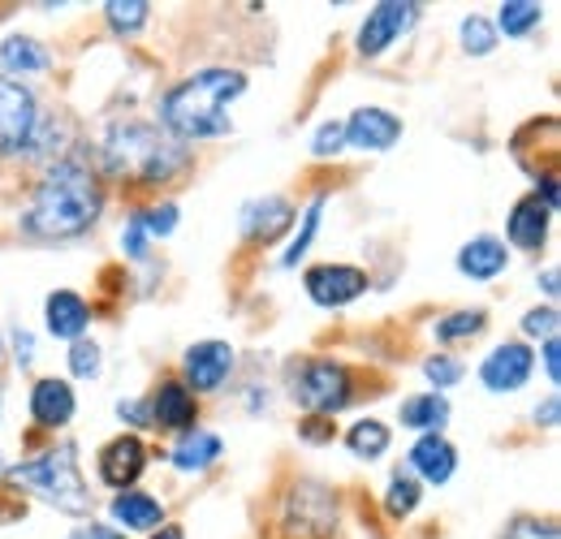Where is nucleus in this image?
<instances>
[{
    "label": "nucleus",
    "instance_id": "obj_1",
    "mask_svg": "<svg viewBox=\"0 0 561 539\" xmlns=\"http://www.w3.org/2000/svg\"><path fill=\"white\" fill-rule=\"evenodd\" d=\"M100 207H104V195H100L95 173L78 160H61L39 182L35 199L22 216V233H31L39 242L78 238L100 220Z\"/></svg>",
    "mask_w": 561,
    "mask_h": 539
},
{
    "label": "nucleus",
    "instance_id": "obj_2",
    "mask_svg": "<svg viewBox=\"0 0 561 539\" xmlns=\"http://www.w3.org/2000/svg\"><path fill=\"white\" fill-rule=\"evenodd\" d=\"M242 91H247L242 69H199V73H191L160 104L164 135L178 138V142L229 135V104Z\"/></svg>",
    "mask_w": 561,
    "mask_h": 539
},
{
    "label": "nucleus",
    "instance_id": "obj_3",
    "mask_svg": "<svg viewBox=\"0 0 561 539\" xmlns=\"http://www.w3.org/2000/svg\"><path fill=\"white\" fill-rule=\"evenodd\" d=\"M182 164H186V147L164 135L160 126L126 122V126H113V135L104 138V169L122 182H139V186L169 182Z\"/></svg>",
    "mask_w": 561,
    "mask_h": 539
},
{
    "label": "nucleus",
    "instance_id": "obj_4",
    "mask_svg": "<svg viewBox=\"0 0 561 539\" xmlns=\"http://www.w3.org/2000/svg\"><path fill=\"white\" fill-rule=\"evenodd\" d=\"M13 479L35 488L48 505L66 509V514H87L91 509V492L82 483V471H78V458H73V445H61L53 454H39L35 462H22L13 467Z\"/></svg>",
    "mask_w": 561,
    "mask_h": 539
},
{
    "label": "nucleus",
    "instance_id": "obj_5",
    "mask_svg": "<svg viewBox=\"0 0 561 539\" xmlns=\"http://www.w3.org/2000/svg\"><path fill=\"white\" fill-rule=\"evenodd\" d=\"M333 527H337V496L316 479L294 483L280 509V539H333Z\"/></svg>",
    "mask_w": 561,
    "mask_h": 539
},
{
    "label": "nucleus",
    "instance_id": "obj_6",
    "mask_svg": "<svg viewBox=\"0 0 561 539\" xmlns=\"http://www.w3.org/2000/svg\"><path fill=\"white\" fill-rule=\"evenodd\" d=\"M294 402L302 410H311V414H320V418L346 410L351 405V371L342 363H333V358L307 363L298 371V380H294Z\"/></svg>",
    "mask_w": 561,
    "mask_h": 539
},
{
    "label": "nucleus",
    "instance_id": "obj_7",
    "mask_svg": "<svg viewBox=\"0 0 561 539\" xmlns=\"http://www.w3.org/2000/svg\"><path fill=\"white\" fill-rule=\"evenodd\" d=\"M39 130V108H35V95L13 82V78H0V156H18L35 142Z\"/></svg>",
    "mask_w": 561,
    "mask_h": 539
},
{
    "label": "nucleus",
    "instance_id": "obj_8",
    "mask_svg": "<svg viewBox=\"0 0 561 539\" xmlns=\"http://www.w3.org/2000/svg\"><path fill=\"white\" fill-rule=\"evenodd\" d=\"M420 22V4H402V0H385V4H376L371 13H367V22H363V31H358V53L363 57H380L398 35H407L411 26Z\"/></svg>",
    "mask_w": 561,
    "mask_h": 539
},
{
    "label": "nucleus",
    "instance_id": "obj_9",
    "mask_svg": "<svg viewBox=\"0 0 561 539\" xmlns=\"http://www.w3.org/2000/svg\"><path fill=\"white\" fill-rule=\"evenodd\" d=\"M531 363H536V358H531V349H527L523 341H505V345H496L489 358H484L480 380H484L489 393H514V389L527 385Z\"/></svg>",
    "mask_w": 561,
    "mask_h": 539
},
{
    "label": "nucleus",
    "instance_id": "obj_10",
    "mask_svg": "<svg viewBox=\"0 0 561 539\" xmlns=\"http://www.w3.org/2000/svg\"><path fill=\"white\" fill-rule=\"evenodd\" d=\"M367 289V272L351 268V264H320L307 272V294L320 307H346Z\"/></svg>",
    "mask_w": 561,
    "mask_h": 539
},
{
    "label": "nucleus",
    "instance_id": "obj_11",
    "mask_svg": "<svg viewBox=\"0 0 561 539\" xmlns=\"http://www.w3.org/2000/svg\"><path fill=\"white\" fill-rule=\"evenodd\" d=\"M233 371V349L225 341H199L186 349V380L199 393H216Z\"/></svg>",
    "mask_w": 561,
    "mask_h": 539
},
{
    "label": "nucleus",
    "instance_id": "obj_12",
    "mask_svg": "<svg viewBox=\"0 0 561 539\" xmlns=\"http://www.w3.org/2000/svg\"><path fill=\"white\" fill-rule=\"evenodd\" d=\"M142 471H147V445H142L139 436H117L113 445H104V454H100V479L108 488L130 492V483Z\"/></svg>",
    "mask_w": 561,
    "mask_h": 539
},
{
    "label": "nucleus",
    "instance_id": "obj_13",
    "mask_svg": "<svg viewBox=\"0 0 561 539\" xmlns=\"http://www.w3.org/2000/svg\"><path fill=\"white\" fill-rule=\"evenodd\" d=\"M402 138V122L385 108H358L346 122V142L358 151H389Z\"/></svg>",
    "mask_w": 561,
    "mask_h": 539
},
{
    "label": "nucleus",
    "instance_id": "obj_14",
    "mask_svg": "<svg viewBox=\"0 0 561 539\" xmlns=\"http://www.w3.org/2000/svg\"><path fill=\"white\" fill-rule=\"evenodd\" d=\"M151 427H169V432H191L195 427V393L182 380H164L151 398Z\"/></svg>",
    "mask_w": 561,
    "mask_h": 539
},
{
    "label": "nucleus",
    "instance_id": "obj_15",
    "mask_svg": "<svg viewBox=\"0 0 561 539\" xmlns=\"http://www.w3.org/2000/svg\"><path fill=\"white\" fill-rule=\"evenodd\" d=\"M549 220H553V211L536 199V195L518 199L514 211H510V242H514L518 251H540L545 238H549Z\"/></svg>",
    "mask_w": 561,
    "mask_h": 539
},
{
    "label": "nucleus",
    "instance_id": "obj_16",
    "mask_svg": "<svg viewBox=\"0 0 561 539\" xmlns=\"http://www.w3.org/2000/svg\"><path fill=\"white\" fill-rule=\"evenodd\" d=\"M289 225H294V207H289V199H280V195H268V199L251 203L242 211V233L255 238V242H277Z\"/></svg>",
    "mask_w": 561,
    "mask_h": 539
},
{
    "label": "nucleus",
    "instance_id": "obj_17",
    "mask_svg": "<svg viewBox=\"0 0 561 539\" xmlns=\"http://www.w3.org/2000/svg\"><path fill=\"white\" fill-rule=\"evenodd\" d=\"M73 389L66 380H39L35 389H31V418L39 423V427H66L73 418Z\"/></svg>",
    "mask_w": 561,
    "mask_h": 539
},
{
    "label": "nucleus",
    "instance_id": "obj_18",
    "mask_svg": "<svg viewBox=\"0 0 561 539\" xmlns=\"http://www.w3.org/2000/svg\"><path fill=\"white\" fill-rule=\"evenodd\" d=\"M411 467L427 479V483H445L454 467H458V449L440 436V432H427L415 440V449H411Z\"/></svg>",
    "mask_w": 561,
    "mask_h": 539
},
{
    "label": "nucleus",
    "instance_id": "obj_19",
    "mask_svg": "<svg viewBox=\"0 0 561 539\" xmlns=\"http://www.w3.org/2000/svg\"><path fill=\"white\" fill-rule=\"evenodd\" d=\"M87 324H91V307H87L78 294L57 289V294L48 298V333H53V337L78 341Z\"/></svg>",
    "mask_w": 561,
    "mask_h": 539
},
{
    "label": "nucleus",
    "instance_id": "obj_20",
    "mask_svg": "<svg viewBox=\"0 0 561 539\" xmlns=\"http://www.w3.org/2000/svg\"><path fill=\"white\" fill-rule=\"evenodd\" d=\"M505 264H510V251L496 238H476V242H467L458 251V268L467 272L471 280H492V276L505 272Z\"/></svg>",
    "mask_w": 561,
    "mask_h": 539
},
{
    "label": "nucleus",
    "instance_id": "obj_21",
    "mask_svg": "<svg viewBox=\"0 0 561 539\" xmlns=\"http://www.w3.org/2000/svg\"><path fill=\"white\" fill-rule=\"evenodd\" d=\"M113 518H117L126 531H156V527L164 523V509H160V501L147 496V492H117Z\"/></svg>",
    "mask_w": 561,
    "mask_h": 539
},
{
    "label": "nucleus",
    "instance_id": "obj_22",
    "mask_svg": "<svg viewBox=\"0 0 561 539\" xmlns=\"http://www.w3.org/2000/svg\"><path fill=\"white\" fill-rule=\"evenodd\" d=\"M216 458H220V436H211L204 427L182 432V440L173 449V467L178 471H208Z\"/></svg>",
    "mask_w": 561,
    "mask_h": 539
},
{
    "label": "nucleus",
    "instance_id": "obj_23",
    "mask_svg": "<svg viewBox=\"0 0 561 539\" xmlns=\"http://www.w3.org/2000/svg\"><path fill=\"white\" fill-rule=\"evenodd\" d=\"M449 423V398L445 393H420L402 402V427L415 432H440Z\"/></svg>",
    "mask_w": 561,
    "mask_h": 539
},
{
    "label": "nucleus",
    "instance_id": "obj_24",
    "mask_svg": "<svg viewBox=\"0 0 561 539\" xmlns=\"http://www.w3.org/2000/svg\"><path fill=\"white\" fill-rule=\"evenodd\" d=\"M0 66L9 73H39V69H48V53L26 35H9L0 44Z\"/></svg>",
    "mask_w": 561,
    "mask_h": 539
},
{
    "label": "nucleus",
    "instance_id": "obj_25",
    "mask_svg": "<svg viewBox=\"0 0 561 539\" xmlns=\"http://www.w3.org/2000/svg\"><path fill=\"white\" fill-rule=\"evenodd\" d=\"M346 445H351L354 458L371 462V458H380V454L389 449V427H385L380 418H363V423H354V427H351Z\"/></svg>",
    "mask_w": 561,
    "mask_h": 539
},
{
    "label": "nucleus",
    "instance_id": "obj_26",
    "mask_svg": "<svg viewBox=\"0 0 561 539\" xmlns=\"http://www.w3.org/2000/svg\"><path fill=\"white\" fill-rule=\"evenodd\" d=\"M104 18H108V26L117 35H135L142 22L151 18V4L147 0H108L104 4Z\"/></svg>",
    "mask_w": 561,
    "mask_h": 539
},
{
    "label": "nucleus",
    "instance_id": "obj_27",
    "mask_svg": "<svg viewBox=\"0 0 561 539\" xmlns=\"http://www.w3.org/2000/svg\"><path fill=\"white\" fill-rule=\"evenodd\" d=\"M496 26H501L505 35H514V39H523L527 31L540 26V4H531V0H510V4H501Z\"/></svg>",
    "mask_w": 561,
    "mask_h": 539
},
{
    "label": "nucleus",
    "instance_id": "obj_28",
    "mask_svg": "<svg viewBox=\"0 0 561 539\" xmlns=\"http://www.w3.org/2000/svg\"><path fill=\"white\" fill-rule=\"evenodd\" d=\"M420 483L411 479V474H393L389 479V496H385V509L393 514V518H407V514H415V505H420Z\"/></svg>",
    "mask_w": 561,
    "mask_h": 539
},
{
    "label": "nucleus",
    "instance_id": "obj_29",
    "mask_svg": "<svg viewBox=\"0 0 561 539\" xmlns=\"http://www.w3.org/2000/svg\"><path fill=\"white\" fill-rule=\"evenodd\" d=\"M484 324H489V316H484V311H454V316H445V320L436 324V341L480 337V333H484Z\"/></svg>",
    "mask_w": 561,
    "mask_h": 539
},
{
    "label": "nucleus",
    "instance_id": "obj_30",
    "mask_svg": "<svg viewBox=\"0 0 561 539\" xmlns=\"http://www.w3.org/2000/svg\"><path fill=\"white\" fill-rule=\"evenodd\" d=\"M324 203H329V199L320 195V199H316L311 207H307V211H302V229L294 233V242H289V251H285V260H280L285 268H294V264L307 255V246H311V238H316V229H320V211H324Z\"/></svg>",
    "mask_w": 561,
    "mask_h": 539
},
{
    "label": "nucleus",
    "instance_id": "obj_31",
    "mask_svg": "<svg viewBox=\"0 0 561 539\" xmlns=\"http://www.w3.org/2000/svg\"><path fill=\"white\" fill-rule=\"evenodd\" d=\"M462 48L476 53V57L492 53V48H496V26L484 22V18H467V22H462Z\"/></svg>",
    "mask_w": 561,
    "mask_h": 539
},
{
    "label": "nucleus",
    "instance_id": "obj_32",
    "mask_svg": "<svg viewBox=\"0 0 561 539\" xmlns=\"http://www.w3.org/2000/svg\"><path fill=\"white\" fill-rule=\"evenodd\" d=\"M423 376H427V380L436 385V393H440V389H449V385L462 380V363L449 358V354H432V358L423 363Z\"/></svg>",
    "mask_w": 561,
    "mask_h": 539
},
{
    "label": "nucleus",
    "instance_id": "obj_33",
    "mask_svg": "<svg viewBox=\"0 0 561 539\" xmlns=\"http://www.w3.org/2000/svg\"><path fill=\"white\" fill-rule=\"evenodd\" d=\"M142 225V233H151V238H169L173 229H178V207L173 203H164V207H147L135 216Z\"/></svg>",
    "mask_w": 561,
    "mask_h": 539
},
{
    "label": "nucleus",
    "instance_id": "obj_34",
    "mask_svg": "<svg viewBox=\"0 0 561 539\" xmlns=\"http://www.w3.org/2000/svg\"><path fill=\"white\" fill-rule=\"evenodd\" d=\"M70 371L78 380H95V376H100V345H95V341H73Z\"/></svg>",
    "mask_w": 561,
    "mask_h": 539
},
{
    "label": "nucleus",
    "instance_id": "obj_35",
    "mask_svg": "<svg viewBox=\"0 0 561 539\" xmlns=\"http://www.w3.org/2000/svg\"><path fill=\"white\" fill-rule=\"evenodd\" d=\"M342 142H346V122H329V126L316 130L311 151H316V156H333V151H342Z\"/></svg>",
    "mask_w": 561,
    "mask_h": 539
},
{
    "label": "nucleus",
    "instance_id": "obj_36",
    "mask_svg": "<svg viewBox=\"0 0 561 539\" xmlns=\"http://www.w3.org/2000/svg\"><path fill=\"white\" fill-rule=\"evenodd\" d=\"M523 333L527 337H558V311L553 307H545V311H527V320H523Z\"/></svg>",
    "mask_w": 561,
    "mask_h": 539
},
{
    "label": "nucleus",
    "instance_id": "obj_37",
    "mask_svg": "<svg viewBox=\"0 0 561 539\" xmlns=\"http://www.w3.org/2000/svg\"><path fill=\"white\" fill-rule=\"evenodd\" d=\"M505 539H561V536L553 523H531V518H527V523H514Z\"/></svg>",
    "mask_w": 561,
    "mask_h": 539
},
{
    "label": "nucleus",
    "instance_id": "obj_38",
    "mask_svg": "<svg viewBox=\"0 0 561 539\" xmlns=\"http://www.w3.org/2000/svg\"><path fill=\"white\" fill-rule=\"evenodd\" d=\"M117 414H122V418H130L135 427H151V405L147 402H122L117 405Z\"/></svg>",
    "mask_w": 561,
    "mask_h": 539
},
{
    "label": "nucleus",
    "instance_id": "obj_39",
    "mask_svg": "<svg viewBox=\"0 0 561 539\" xmlns=\"http://www.w3.org/2000/svg\"><path fill=\"white\" fill-rule=\"evenodd\" d=\"M302 440H333V423L320 418V414H311V418L302 423Z\"/></svg>",
    "mask_w": 561,
    "mask_h": 539
},
{
    "label": "nucleus",
    "instance_id": "obj_40",
    "mask_svg": "<svg viewBox=\"0 0 561 539\" xmlns=\"http://www.w3.org/2000/svg\"><path fill=\"white\" fill-rule=\"evenodd\" d=\"M142 238H147V233H142V225H139V220H130V229L122 233V246H126V251H130L135 260H142V255H147V251H142V246H147Z\"/></svg>",
    "mask_w": 561,
    "mask_h": 539
},
{
    "label": "nucleus",
    "instance_id": "obj_41",
    "mask_svg": "<svg viewBox=\"0 0 561 539\" xmlns=\"http://www.w3.org/2000/svg\"><path fill=\"white\" fill-rule=\"evenodd\" d=\"M70 539H126V536L113 531V527H95V523H91V527H78Z\"/></svg>",
    "mask_w": 561,
    "mask_h": 539
},
{
    "label": "nucleus",
    "instance_id": "obj_42",
    "mask_svg": "<svg viewBox=\"0 0 561 539\" xmlns=\"http://www.w3.org/2000/svg\"><path fill=\"white\" fill-rule=\"evenodd\" d=\"M558 337H549L545 341V367H549V380H553V385H558Z\"/></svg>",
    "mask_w": 561,
    "mask_h": 539
},
{
    "label": "nucleus",
    "instance_id": "obj_43",
    "mask_svg": "<svg viewBox=\"0 0 561 539\" xmlns=\"http://www.w3.org/2000/svg\"><path fill=\"white\" fill-rule=\"evenodd\" d=\"M540 418H545V427H558V393H553L549 402L536 410V423H540Z\"/></svg>",
    "mask_w": 561,
    "mask_h": 539
},
{
    "label": "nucleus",
    "instance_id": "obj_44",
    "mask_svg": "<svg viewBox=\"0 0 561 539\" xmlns=\"http://www.w3.org/2000/svg\"><path fill=\"white\" fill-rule=\"evenodd\" d=\"M13 341H18V363L26 367V363H31V349H35V341L26 337V333H13Z\"/></svg>",
    "mask_w": 561,
    "mask_h": 539
},
{
    "label": "nucleus",
    "instance_id": "obj_45",
    "mask_svg": "<svg viewBox=\"0 0 561 539\" xmlns=\"http://www.w3.org/2000/svg\"><path fill=\"white\" fill-rule=\"evenodd\" d=\"M151 539H186V536H182V527H156Z\"/></svg>",
    "mask_w": 561,
    "mask_h": 539
},
{
    "label": "nucleus",
    "instance_id": "obj_46",
    "mask_svg": "<svg viewBox=\"0 0 561 539\" xmlns=\"http://www.w3.org/2000/svg\"><path fill=\"white\" fill-rule=\"evenodd\" d=\"M545 294H553V298H558V268L545 272Z\"/></svg>",
    "mask_w": 561,
    "mask_h": 539
}]
</instances>
